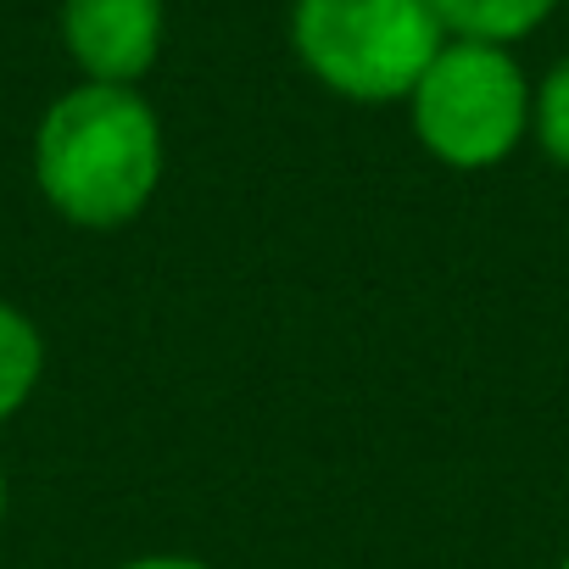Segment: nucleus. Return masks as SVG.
<instances>
[{"label":"nucleus","instance_id":"10","mask_svg":"<svg viewBox=\"0 0 569 569\" xmlns=\"http://www.w3.org/2000/svg\"><path fill=\"white\" fill-rule=\"evenodd\" d=\"M563 569H569V558H563Z\"/></svg>","mask_w":569,"mask_h":569},{"label":"nucleus","instance_id":"3","mask_svg":"<svg viewBox=\"0 0 569 569\" xmlns=\"http://www.w3.org/2000/svg\"><path fill=\"white\" fill-rule=\"evenodd\" d=\"M530 123V90L502 46L452 40L413 84V129L430 157L452 168L502 162Z\"/></svg>","mask_w":569,"mask_h":569},{"label":"nucleus","instance_id":"6","mask_svg":"<svg viewBox=\"0 0 569 569\" xmlns=\"http://www.w3.org/2000/svg\"><path fill=\"white\" fill-rule=\"evenodd\" d=\"M40 363H46V347H40V330L0 302V419L18 413L40 380Z\"/></svg>","mask_w":569,"mask_h":569},{"label":"nucleus","instance_id":"9","mask_svg":"<svg viewBox=\"0 0 569 569\" xmlns=\"http://www.w3.org/2000/svg\"><path fill=\"white\" fill-rule=\"evenodd\" d=\"M0 508H7V480H0Z\"/></svg>","mask_w":569,"mask_h":569},{"label":"nucleus","instance_id":"8","mask_svg":"<svg viewBox=\"0 0 569 569\" xmlns=\"http://www.w3.org/2000/svg\"><path fill=\"white\" fill-rule=\"evenodd\" d=\"M123 569H207L196 558H140V563H123Z\"/></svg>","mask_w":569,"mask_h":569},{"label":"nucleus","instance_id":"4","mask_svg":"<svg viewBox=\"0 0 569 569\" xmlns=\"http://www.w3.org/2000/svg\"><path fill=\"white\" fill-rule=\"evenodd\" d=\"M62 34L90 84H134L162 46V0H68Z\"/></svg>","mask_w":569,"mask_h":569},{"label":"nucleus","instance_id":"7","mask_svg":"<svg viewBox=\"0 0 569 569\" xmlns=\"http://www.w3.org/2000/svg\"><path fill=\"white\" fill-rule=\"evenodd\" d=\"M536 134H541L547 157L569 168V62H558L536 96Z\"/></svg>","mask_w":569,"mask_h":569},{"label":"nucleus","instance_id":"1","mask_svg":"<svg viewBox=\"0 0 569 569\" xmlns=\"http://www.w3.org/2000/svg\"><path fill=\"white\" fill-rule=\"evenodd\" d=\"M34 173L62 218L84 229H118L162 179L157 112L129 84H79L46 112Z\"/></svg>","mask_w":569,"mask_h":569},{"label":"nucleus","instance_id":"5","mask_svg":"<svg viewBox=\"0 0 569 569\" xmlns=\"http://www.w3.org/2000/svg\"><path fill=\"white\" fill-rule=\"evenodd\" d=\"M558 0H430V12L441 18V29H452L458 40H480V46H502L530 34Z\"/></svg>","mask_w":569,"mask_h":569},{"label":"nucleus","instance_id":"2","mask_svg":"<svg viewBox=\"0 0 569 569\" xmlns=\"http://www.w3.org/2000/svg\"><path fill=\"white\" fill-rule=\"evenodd\" d=\"M441 18L430 0H297V57L347 101L413 96L441 57Z\"/></svg>","mask_w":569,"mask_h":569}]
</instances>
